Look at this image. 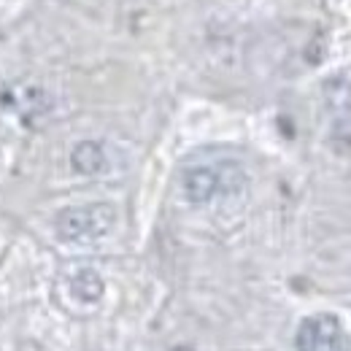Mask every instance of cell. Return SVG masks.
Listing matches in <instances>:
<instances>
[{"mask_svg":"<svg viewBox=\"0 0 351 351\" xmlns=\"http://www.w3.org/2000/svg\"><path fill=\"white\" fill-rule=\"evenodd\" d=\"M117 224V208L111 203H87L62 208L54 219V230L65 243H95L106 238Z\"/></svg>","mask_w":351,"mask_h":351,"instance_id":"obj_1","label":"cell"},{"mask_svg":"<svg viewBox=\"0 0 351 351\" xmlns=\"http://www.w3.org/2000/svg\"><path fill=\"white\" fill-rule=\"evenodd\" d=\"M298 351H351L349 335L338 316L332 313H316L300 322L295 335Z\"/></svg>","mask_w":351,"mask_h":351,"instance_id":"obj_2","label":"cell"},{"mask_svg":"<svg viewBox=\"0 0 351 351\" xmlns=\"http://www.w3.org/2000/svg\"><path fill=\"white\" fill-rule=\"evenodd\" d=\"M181 186H184V197L195 206H206L211 203L217 195H221L219 186V171L217 168H208V165H197V168H189L184 178H181Z\"/></svg>","mask_w":351,"mask_h":351,"instance_id":"obj_3","label":"cell"},{"mask_svg":"<svg viewBox=\"0 0 351 351\" xmlns=\"http://www.w3.org/2000/svg\"><path fill=\"white\" fill-rule=\"evenodd\" d=\"M106 149H103V143H97V141H82V143H76L73 146V152H71V165H73V171L82 176H97L106 171Z\"/></svg>","mask_w":351,"mask_h":351,"instance_id":"obj_4","label":"cell"},{"mask_svg":"<svg viewBox=\"0 0 351 351\" xmlns=\"http://www.w3.org/2000/svg\"><path fill=\"white\" fill-rule=\"evenodd\" d=\"M71 292L82 303H100V298L106 295V281L95 267H82L71 278Z\"/></svg>","mask_w":351,"mask_h":351,"instance_id":"obj_5","label":"cell"},{"mask_svg":"<svg viewBox=\"0 0 351 351\" xmlns=\"http://www.w3.org/2000/svg\"><path fill=\"white\" fill-rule=\"evenodd\" d=\"M324 103L338 119H349L351 114V82L346 76H332L324 82Z\"/></svg>","mask_w":351,"mask_h":351,"instance_id":"obj_6","label":"cell"},{"mask_svg":"<svg viewBox=\"0 0 351 351\" xmlns=\"http://www.w3.org/2000/svg\"><path fill=\"white\" fill-rule=\"evenodd\" d=\"M219 186H221V195H238L243 186H246V173L241 171V165H219Z\"/></svg>","mask_w":351,"mask_h":351,"instance_id":"obj_7","label":"cell"},{"mask_svg":"<svg viewBox=\"0 0 351 351\" xmlns=\"http://www.w3.org/2000/svg\"><path fill=\"white\" fill-rule=\"evenodd\" d=\"M171 351H195V349H189V346H176V349H171Z\"/></svg>","mask_w":351,"mask_h":351,"instance_id":"obj_8","label":"cell"}]
</instances>
